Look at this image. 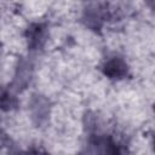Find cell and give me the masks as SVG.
Masks as SVG:
<instances>
[{
	"instance_id": "1",
	"label": "cell",
	"mask_w": 155,
	"mask_h": 155,
	"mask_svg": "<svg viewBox=\"0 0 155 155\" xmlns=\"http://www.w3.org/2000/svg\"><path fill=\"white\" fill-rule=\"evenodd\" d=\"M104 73L111 79H121L127 73V65L119 58L108 61L104 65Z\"/></svg>"
},
{
	"instance_id": "2",
	"label": "cell",
	"mask_w": 155,
	"mask_h": 155,
	"mask_svg": "<svg viewBox=\"0 0 155 155\" xmlns=\"http://www.w3.org/2000/svg\"><path fill=\"white\" fill-rule=\"evenodd\" d=\"M44 36H45V30L42 29L41 25L36 24L29 29V42L31 46L39 47L44 41Z\"/></svg>"
}]
</instances>
